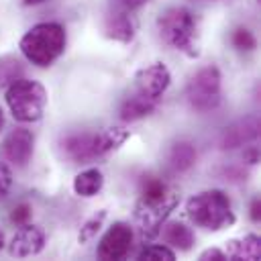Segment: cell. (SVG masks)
I'll use <instances>...</instances> for the list:
<instances>
[{
	"instance_id": "obj_15",
	"label": "cell",
	"mask_w": 261,
	"mask_h": 261,
	"mask_svg": "<svg viewBox=\"0 0 261 261\" xmlns=\"http://www.w3.org/2000/svg\"><path fill=\"white\" fill-rule=\"evenodd\" d=\"M157 104H159L157 100H151V98L133 94V96H128L122 102V106H120V118L124 122H133V120L145 118V116H149L157 108Z\"/></svg>"
},
{
	"instance_id": "obj_24",
	"label": "cell",
	"mask_w": 261,
	"mask_h": 261,
	"mask_svg": "<svg viewBox=\"0 0 261 261\" xmlns=\"http://www.w3.org/2000/svg\"><path fill=\"white\" fill-rule=\"evenodd\" d=\"M10 186H12V173L4 163H0V200L6 198V194L10 192Z\"/></svg>"
},
{
	"instance_id": "obj_9",
	"label": "cell",
	"mask_w": 261,
	"mask_h": 261,
	"mask_svg": "<svg viewBox=\"0 0 261 261\" xmlns=\"http://www.w3.org/2000/svg\"><path fill=\"white\" fill-rule=\"evenodd\" d=\"M133 245V226L126 222H114L98 245V257L104 261L122 259Z\"/></svg>"
},
{
	"instance_id": "obj_22",
	"label": "cell",
	"mask_w": 261,
	"mask_h": 261,
	"mask_svg": "<svg viewBox=\"0 0 261 261\" xmlns=\"http://www.w3.org/2000/svg\"><path fill=\"white\" fill-rule=\"evenodd\" d=\"M230 41H232V45H234L237 49H241V51H251V49H255V37H253V33H251L249 29H245V27L234 29Z\"/></svg>"
},
{
	"instance_id": "obj_28",
	"label": "cell",
	"mask_w": 261,
	"mask_h": 261,
	"mask_svg": "<svg viewBox=\"0 0 261 261\" xmlns=\"http://www.w3.org/2000/svg\"><path fill=\"white\" fill-rule=\"evenodd\" d=\"M259 218H261V202H259V198H255L251 202V220L259 222Z\"/></svg>"
},
{
	"instance_id": "obj_14",
	"label": "cell",
	"mask_w": 261,
	"mask_h": 261,
	"mask_svg": "<svg viewBox=\"0 0 261 261\" xmlns=\"http://www.w3.org/2000/svg\"><path fill=\"white\" fill-rule=\"evenodd\" d=\"M226 259L239 261H257L261 259V239L257 234H247L243 239H230L226 243Z\"/></svg>"
},
{
	"instance_id": "obj_13",
	"label": "cell",
	"mask_w": 261,
	"mask_h": 261,
	"mask_svg": "<svg viewBox=\"0 0 261 261\" xmlns=\"http://www.w3.org/2000/svg\"><path fill=\"white\" fill-rule=\"evenodd\" d=\"M104 35L118 41V43H130L137 31V24L133 16L126 12V8H112L104 16Z\"/></svg>"
},
{
	"instance_id": "obj_3",
	"label": "cell",
	"mask_w": 261,
	"mask_h": 261,
	"mask_svg": "<svg viewBox=\"0 0 261 261\" xmlns=\"http://www.w3.org/2000/svg\"><path fill=\"white\" fill-rule=\"evenodd\" d=\"M128 139V130L122 126H108L96 135L82 133V135H69L61 141V149L67 159L75 163H86L96 157H102L114 149H118Z\"/></svg>"
},
{
	"instance_id": "obj_19",
	"label": "cell",
	"mask_w": 261,
	"mask_h": 261,
	"mask_svg": "<svg viewBox=\"0 0 261 261\" xmlns=\"http://www.w3.org/2000/svg\"><path fill=\"white\" fill-rule=\"evenodd\" d=\"M24 73L22 63L14 55H2L0 57V88L12 86L16 80H20Z\"/></svg>"
},
{
	"instance_id": "obj_11",
	"label": "cell",
	"mask_w": 261,
	"mask_h": 261,
	"mask_svg": "<svg viewBox=\"0 0 261 261\" xmlns=\"http://www.w3.org/2000/svg\"><path fill=\"white\" fill-rule=\"evenodd\" d=\"M45 241H47V237H45L43 228L27 222L14 232V237L8 245V253L12 257H33L43 251Z\"/></svg>"
},
{
	"instance_id": "obj_30",
	"label": "cell",
	"mask_w": 261,
	"mask_h": 261,
	"mask_svg": "<svg viewBox=\"0 0 261 261\" xmlns=\"http://www.w3.org/2000/svg\"><path fill=\"white\" fill-rule=\"evenodd\" d=\"M2 247H4V232L0 230V249H2Z\"/></svg>"
},
{
	"instance_id": "obj_26",
	"label": "cell",
	"mask_w": 261,
	"mask_h": 261,
	"mask_svg": "<svg viewBox=\"0 0 261 261\" xmlns=\"http://www.w3.org/2000/svg\"><path fill=\"white\" fill-rule=\"evenodd\" d=\"M243 159H245L247 163H257V161H259V147H257V145H251L249 149H245V151H243Z\"/></svg>"
},
{
	"instance_id": "obj_23",
	"label": "cell",
	"mask_w": 261,
	"mask_h": 261,
	"mask_svg": "<svg viewBox=\"0 0 261 261\" xmlns=\"http://www.w3.org/2000/svg\"><path fill=\"white\" fill-rule=\"evenodd\" d=\"M31 214H33V208H31L29 204H16V206L12 208V212H10V220H12L14 224L22 226V224H27V222L31 220Z\"/></svg>"
},
{
	"instance_id": "obj_2",
	"label": "cell",
	"mask_w": 261,
	"mask_h": 261,
	"mask_svg": "<svg viewBox=\"0 0 261 261\" xmlns=\"http://www.w3.org/2000/svg\"><path fill=\"white\" fill-rule=\"evenodd\" d=\"M18 47L31 63L49 67L65 49V29L57 22H39L22 35Z\"/></svg>"
},
{
	"instance_id": "obj_25",
	"label": "cell",
	"mask_w": 261,
	"mask_h": 261,
	"mask_svg": "<svg viewBox=\"0 0 261 261\" xmlns=\"http://www.w3.org/2000/svg\"><path fill=\"white\" fill-rule=\"evenodd\" d=\"M200 261H226V253L220 249H206L198 257Z\"/></svg>"
},
{
	"instance_id": "obj_18",
	"label": "cell",
	"mask_w": 261,
	"mask_h": 261,
	"mask_svg": "<svg viewBox=\"0 0 261 261\" xmlns=\"http://www.w3.org/2000/svg\"><path fill=\"white\" fill-rule=\"evenodd\" d=\"M196 163V147L188 141H177L169 149V165L175 171H188Z\"/></svg>"
},
{
	"instance_id": "obj_10",
	"label": "cell",
	"mask_w": 261,
	"mask_h": 261,
	"mask_svg": "<svg viewBox=\"0 0 261 261\" xmlns=\"http://www.w3.org/2000/svg\"><path fill=\"white\" fill-rule=\"evenodd\" d=\"M259 130H261V122L257 116H245V118H239L234 120L232 124H228L220 137H218V147L220 149H237V147H243L251 141H255L259 137Z\"/></svg>"
},
{
	"instance_id": "obj_7",
	"label": "cell",
	"mask_w": 261,
	"mask_h": 261,
	"mask_svg": "<svg viewBox=\"0 0 261 261\" xmlns=\"http://www.w3.org/2000/svg\"><path fill=\"white\" fill-rule=\"evenodd\" d=\"M220 71L216 65H206L198 69L188 86H186V98L190 106L198 112H210L220 104Z\"/></svg>"
},
{
	"instance_id": "obj_29",
	"label": "cell",
	"mask_w": 261,
	"mask_h": 261,
	"mask_svg": "<svg viewBox=\"0 0 261 261\" xmlns=\"http://www.w3.org/2000/svg\"><path fill=\"white\" fill-rule=\"evenodd\" d=\"M41 2H45V0H22V4H27V6H33V4H41Z\"/></svg>"
},
{
	"instance_id": "obj_1",
	"label": "cell",
	"mask_w": 261,
	"mask_h": 261,
	"mask_svg": "<svg viewBox=\"0 0 261 261\" xmlns=\"http://www.w3.org/2000/svg\"><path fill=\"white\" fill-rule=\"evenodd\" d=\"M177 202H179L177 194L163 179L155 175H143L141 190H139V202L135 210V218H137L143 239H153L155 234H159L161 224L173 212Z\"/></svg>"
},
{
	"instance_id": "obj_12",
	"label": "cell",
	"mask_w": 261,
	"mask_h": 261,
	"mask_svg": "<svg viewBox=\"0 0 261 261\" xmlns=\"http://www.w3.org/2000/svg\"><path fill=\"white\" fill-rule=\"evenodd\" d=\"M33 147H35V137L29 128H14L2 143L4 157L16 167H22L29 163L33 155Z\"/></svg>"
},
{
	"instance_id": "obj_31",
	"label": "cell",
	"mask_w": 261,
	"mask_h": 261,
	"mask_svg": "<svg viewBox=\"0 0 261 261\" xmlns=\"http://www.w3.org/2000/svg\"><path fill=\"white\" fill-rule=\"evenodd\" d=\"M2 126H4V116H2V110H0V130H2Z\"/></svg>"
},
{
	"instance_id": "obj_5",
	"label": "cell",
	"mask_w": 261,
	"mask_h": 261,
	"mask_svg": "<svg viewBox=\"0 0 261 261\" xmlns=\"http://www.w3.org/2000/svg\"><path fill=\"white\" fill-rule=\"evenodd\" d=\"M159 37L165 45L186 53L188 57H198L196 43V18L184 6L165 8L157 18Z\"/></svg>"
},
{
	"instance_id": "obj_6",
	"label": "cell",
	"mask_w": 261,
	"mask_h": 261,
	"mask_svg": "<svg viewBox=\"0 0 261 261\" xmlns=\"http://www.w3.org/2000/svg\"><path fill=\"white\" fill-rule=\"evenodd\" d=\"M6 104L12 116L20 122H35L43 116L47 104V90L33 80H16L6 90Z\"/></svg>"
},
{
	"instance_id": "obj_20",
	"label": "cell",
	"mask_w": 261,
	"mask_h": 261,
	"mask_svg": "<svg viewBox=\"0 0 261 261\" xmlns=\"http://www.w3.org/2000/svg\"><path fill=\"white\" fill-rule=\"evenodd\" d=\"M104 218H106V210H98L96 214H92L82 226H80V232H77V241L84 245V243H90L94 237H96V232L100 230V226H102V222H104Z\"/></svg>"
},
{
	"instance_id": "obj_16",
	"label": "cell",
	"mask_w": 261,
	"mask_h": 261,
	"mask_svg": "<svg viewBox=\"0 0 261 261\" xmlns=\"http://www.w3.org/2000/svg\"><path fill=\"white\" fill-rule=\"evenodd\" d=\"M163 241L177 251H190L194 247V232L184 222H169L163 228Z\"/></svg>"
},
{
	"instance_id": "obj_17",
	"label": "cell",
	"mask_w": 261,
	"mask_h": 261,
	"mask_svg": "<svg viewBox=\"0 0 261 261\" xmlns=\"http://www.w3.org/2000/svg\"><path fill=\"white\" fill-rule=\"evenodd\" d=\"M104 186V177L100 173V169H86L82 173L75 175L73 179V192L82 198H92L96 196Z\"/></svg>"
},
{
	"instance_id": "obj_27",
	"label": "cell",
	"mask_w": 261,
	"mask_h": 261,
	"mask_svg": "<svg viewBox=\"0 0 261 261\" xmlns=\"http://www.w3.org/2000/svg\"><path fill=\"white\" fill-rule=\"evenodd\" d=\"M118 6H122V8H126V10H133V8H139V6H143V4H147L149 0H114Z\"/></svg>"
},
{
	"instance_id": "obj_8",
	"label": "cell",
	"mask_w": 261,
	"mask_h": 261,
	"mask_svg": "<svg viewBox=\"0 0 261 261\" xmlns=\"http://www.w3.org/2000/svg\"><path fill=\"white\" fill-rule=\"evenodd\" d=\"M169 82H171V75L163 63L147 65L141 71H137V75H135V94L159 102L163 92L167 90Z\"/></svg>"
},
{
	"instance_id": "obj_4",
	"label": "cell",
	"mask_w": 261,
	"mask_h": 261,
	"mask_svg": "<svg viewBox=\"0 0 261 261\" xmlns=\"http://www.w3.org/2000/svg\"><path fill=\"white\" fill-rule=\"evenodd\" d=\"M186 212L196 226H202L206 230H220L234 224L230 200L220 190H206L192 196L186 202Z\"/></svg>"
},
{
	"instance_id": "obj_21",
	"label": "cell",
	"mask_w": 261,
	"mask_h": 261,
	"mask_svg": "<svg viewBox=\"0 0 261 261\" xmlns=\"http://www.w3.org/2000/svg\"><path fill=\"white\" fill-rule=\"evenodd\" d=\"M141 261H173L175 255L165 245H149L139 253Z\"/></svg>"
}]
</instances>
